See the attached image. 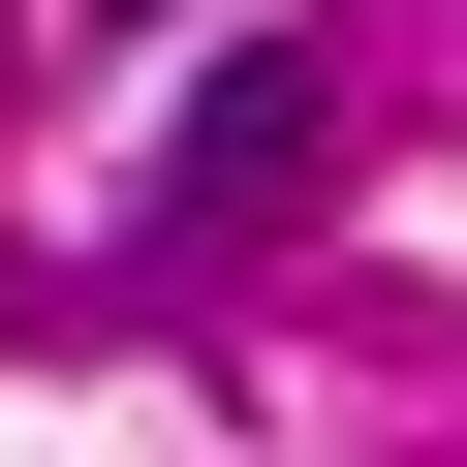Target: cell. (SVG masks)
Wrapping results in <instances>:
<instances>
[{
  "mask_svg": "<svg viewBox=\"0 0 467 467\" xmlns=\"http://www.w3.org/2000/svg\"><path fill=\"white\" fill-rule=\"evenodd\" d=\"M312 125H343V63H312V32H250V63L187 94V218H250V187H312Z\"/></svg>",
  "mask_w": 467,
  "mask_h": 467,
  "instance_id": "cell-1",
  "label": "cell"
}]
</instances>
